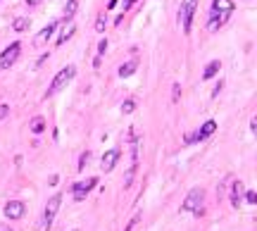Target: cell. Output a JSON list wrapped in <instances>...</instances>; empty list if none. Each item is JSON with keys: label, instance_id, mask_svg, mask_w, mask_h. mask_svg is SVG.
Here are the masks:
<instances>
[{"label": "cell", "instance_id": "cell-26", "mask_svg": "<svg viewBox=\"0 0 257 231\" xmlns=\"http://www.w3.org/2000/svg\"><path fill=\"white\" fill-rule=\"evenodd\" d=\"M7 115H10V107H7V105H0V119H5Z\"/></svg>", "mask_w": 257, "mask_h": 231}, {"label": "cell", "instance_id": "cell-14", "mask_svg": "<svg viewBox=\"0 0 257 231\" xmlns=\"http://www.w3.org/2000/svg\"><path fill=\"white\" fill-rule=\"evenodd\" d=\"M221 24H226V17H221V15H212L210 24H207V31H217Z\"/></svg>", "mask_w": 257, "mask_h": 231}, {"label": "cell", "instance_id": "cell-28", "mask_svg": "<svg viewBox=\"0 0 257 231\" xmlns=\"http://www.w3.org/2000/svg\"><path fill=\"white\" fill-rule=\"evenodd\" d=\"M221 89H224V84H221V81H219V84L214 86V91H212V98H214V95H219V91H221Z\"/></svg>", "mask_w": 257, "mask_h": 231}, {"label": "cell", "instance_id": "cell-13", "mask_svg": "<svg viewBox=\"0 0 257 231\" xmlns=\"http://www.w3.org/2000/svg\"><path fill=\"white\" fill-rule=\"evenodd\" d=\"M219 69H221V62H219V60H212V62L205 67V71H202V79H205V81H207V79H212V76H214Z\"/></svg>", "mask_w": 257, "mask_h": 231}, {"label": "cell", "instance_id": "cell-19", "mask_svg": "<svg viewBox=\"0 0 257 231\" xmlns=\"http://www.w3.org/2000/svg\"><path fill=\"white\" fill-rule=\"evenodd\" d=\"M43 129H45V122H43V117H36V119L31 122V131H34V134H41Z\"/></svg>", "mask_w": 257, "mask_h": 231}, {"label": "cell", "instance_id": "cell-15", "mask_svg": "<svg viewBox=\"0 0 257 231\" xmlns=\"http://www.w3.org/2000/svg\"><path fill=\"white\" fill-rule=\"evenodd\" d=\"M136 67H138L136 60H133V62H127V65H122V67H119V76H122V79H124V76H131V74L136 71Z\"/></svg>", "mask_w": 257, "mask_h": 231}, {"label": "cell", "instance_id": "cell-25", "mask_svg": "<svg viewBox=\"0 0 257 231\" xmlns=\"http://www.w3.org/2000/svg\"><path fill=\"white\" fill-rule=\"evenodd\" d=\"M245 200L255 205V203H257V193H255V191H248V193H245Z\"/></svg>", "mask_w": 257, "mask_h": 231}, {"label": "cell", "instance_id": "cell-22", "mask_svg": "<svg viewBox=\"0 0 257 231\" xmlns=\"http://www.w3.org/2000/svg\"><path fill=\"white\" fill-rule=\"evenodd\" d=\"M105 24H107V22H105V15H100L98 22H95V31H105Z\"/></svg>", "mask_w": 257, "mask_h": 231}, {"label": "cell", "instance_id": "cell-23", "mask_svg": "<svg viewBox=\"0 0 257 231\" xmlns=\"http://www.w3.org/2000/svg\"><path fill=\"white\" fill-rule=\"evenodd\" d=\"M179 98H181V86H179V84H174V91H171V100H174V103H179Z\"/></svg>", "mask_w": 257, "mask_h": 231}, {"label": "cell", "instance_id": "cell-4", "mask_svg": "<svg viewBox=\"0 0 257 231\" xmlns=\"http://www.w3.org/2000/svg\"><path fill=\"white\" fill-rule=\"evenodd\" d=\"M74 76V67H64L62 71H57V76L53 79V84L48 86V95H55L60 89H64L67 86V81Z\"/></svg>", "mask_w": 257, "mask_h": 231}, {"label": "cell", "instance_id": "cell-7", "mask_svg": "<svg viewBox=\"0 0 257 231\" xmlns=\"http://www.w3.org/2000/svg\"><path fill=\"white\" fill-rule=\"evenodd\" d=\"M24 212H26V208H24L21 200H10V203L5 205V214H7L10 219H21Z\"/></svg>", "mask_w": 257, "mask_h": 231}, {"label": "cell", "instance_id": "cell-27", "mask_svg": "<svg viewBox=\"0 0 257 231\" xmlns=\"http://www.w3.org/2000/svg\"><path fill=\"white\" fill-rule=\"evenodd\" d=\"M105 50H107V41H100V46H98V53L103 55Z\"/></svg>", "mask_w": 257, "mask_h": 231}, {"label": "cell", "instance_id": "cell-1", "mask_svg": "<svg viewBox=\"0 0 257 231\" xmlns=\"http://www.w3.org/2000/svg\"><path fill=\"white\" fill-rule=\"evenodd\" d=\"M60 205H62V196H60V193L48 200V205H45V210H43V217H41V224H38V231H45L50 224H53V219H55Z\"/></svg>", "mask_w": 257, "mask_h": 231}, {"label": "cell", "instance_id": "cell-9", "mask_svg": "<svg viewBox=\"0 0 257 231\" xmlns=\"http://www.w3.org/2000/svg\"><path fill=\"white\" fill-rule=\"evenodd\" d=\"M234 12V2L231 0H212V15H221L229 19V15Z\"/></svg>", "mask_w": 257, "mask_h": 231}, {"label": "cell", "instance_id": "cell-16", "mask_svg": "<svg viewBox=\"0 0 257 231\" xmlns=\"http://www.w3.org/2000/svg\"><path fill=\"white\" fill-rule=\"evenodd\" d=\"M74 31H76V26H74V24H67V29H64V31L60 34L57 43H60V46H62V43H67V41H69V38L74 36Z\"/></svg>", "mask_w": 257, "mask_h": 231}, {"label": "cell", "instance_id": "cell-31", "mask_svg": "<svg viewBox=\"0 0 257 231\" xmlns=\"http://www.w3.org/2000/svg\"><path fill=\"white\" fill-rule=\"evenodd\" d=\"M0 231H12L10 227H5V224H0Z\"/></svg>", "mask_w": 257, "mask_h": 231}, {"label": "cell", "instance_id": "cell-2", "mask_svg": "<svg viewBox=\"0 0 257 231\" xmlns=\"http://www.w3.org/2000/svg\"><path fill=\"white\" fill-rule=\"evenodd\" d=\"M202 200H205V191H202V188H193V191L186 196L184 203H181V210H186V212H195V210H200L202 208Z\"/></svg>", "mask_w": 257, "mask_h": 231}, {"label": "cell", "instance_id": "cell-32", "mask_svg": "<svg viewBox=\"0 0 257 231\" xmlns=\"http://www.w3.org/2000/svg\"><path fill=\"white\" fill-rule=\"evenodd\" d=\"M26 2H29V5H38L41 0H26Z\"/></svg>", "mask_w": 257, "mask_h": 231}, {"label": "cell", "instance_id": "cell-18", "mask_svg": "<svg viewBox=\"0 0 257 231\" xmlns=\"http://www.w3.org/2000/svg\"><path fill=\"white\" fill-rule=\"evenodd\" d=\"M76 5H79L76 0H67V5H64V17H67V19H69L74 12H76Z\"/></svg>", "mask_w": 257, "mask_h": 231}, {"label": "cell", "instance_id": "cell-24", "mask_svg": "<svg viewBox=\"0 0 257 231\" xmlns=\"http://www.w3.org/2000/svg\"><path fill=\"white\" fill-rule=\"evenodd\" d=\"M88 158H91V153H88V150H86V153H84V155H81V160H79V172H81V169H84V167H86V162H88Z\"/></svg>", "mask_w": 257, "mask_h": 231}, {"label": "cell", "instance_id": "cell-20", "mask_svg": "<svg viewBox=\"0 0 257 231\" xmlns=\"http://www.w3.org/2000/svg\"><path fill=\"white\" fill-rule=\"evenodd\" d=\"M133 174H136V164H131V169L127 172V179H124V188L131 186V181H133Z\"/></svg>", "mask_w": 257, "mask_h": 231}, {"label": "cell", "instance_id": "cell-17", "mask_svg": "<svg viewBox=\"0 0 257 231\" xmlns=\"http://www.w3.org/2000/svg\"><path fill=\"white\" fill-rule=\"evenodd\" d=\"M26 26H29V19H24V17H17L12 22V29L15 31H26Z\"/></svg>", "mask_w": 257, "mask_h": 231}, {"label": "cell", "instance_id": "cell-3", "mask_svg": "<svg viewBox=\"0 0 257 231\" xmlns=\"http://www.w3.org/2000/svg\"><path fill=\"white\" fill-rule=\"evenodd\" d=\"M195 5H198V0H188L181 5V10H179V24L184 26V31L188 34L191 31V22H193V12H195Z\"/></svg>", "mask_w": 257, "mask_h": 231}, {"label": "cell", "instance_id": "cell-21", "mask_svg": "<svg viewBox=\"0 0 257 231\" xmlns=\"http://www.w3.org/2000/svg\"><path fill=\"white\" fill-rule=\"evenodd\" d=\"M133 110H136V103H133V100H127V103L122 105V112H124V115H131Z\"/></svg>", "mask_w": 257, "mask_h": 231}, {"label": "cell", "instance_id": "cell-30", "mask_svg": "<svg viewBox=\"0 0 257 231\" xmlns=\"http://www.w3.org/2000/svg\"><path fill=\"white\" fill-rule=\"evenodd\" d=\"M136 0H124V10H131V5H133Z\"/></svg>", "mask_w": 257, "mask_h": 231}, {"label": "cell", "instance_id": "cell-10", "mask_svg": "<svg viewBox=\"0 0 257 231\" xmlns=\"http://www.w3.org/2000/svg\"><path fill=\"white\" fill-rule=\"evenodd\" d=\"M214 131H217V122H214V119L205 122V124L200 126V131L195 134V141H205V139H210V136H212Z\"/></svg>", "mask_w": 257, "mask_h": 231}, {"label": "cell", "instance_id": "cell-5", "mask_svg": "<svg viewBox=\"0 0 257 231\" xmlns=\"http://www.w3.org/2000/svg\"><path fill=\"white\" fill-rule=\"evenodd\" d=\"M19 53H21V46H19V43H10V46L5 48V53L0 55V69H7V67H12V65L17 62Z\"/></svg>", "mask_w": 257, "mask_h": 231}, {"label": "cell", "instance_id": "cell-11", "mask_svg": "<svg viewBox=\"0 0 257 231\" xmlns=\"http://www.w3.org/2000/svg\"><path fill=\"white\" fill-rule=\"evenodd\" d=\"M243 181H234V186H231V205L238 210L240 208V198H243Z\"/></svg>", "mask_w": 257, "mask_h": 231}, {"label": "cell", "instance_id": "cell-8", "mask_svg": "<svg viewBox=\"0 0 257 231\" xmlns=\"http://www.w3.org/2000/svg\"><path fill=\"white\" fill-rule=\"evenodd\" d=\"M119 150L117 148H112V150H107L105 155H103V160H100V167H103V172H112L114 169V164L119 162Z\"/></svg>", "mask_w": 257, "mask_h": 231}, {"label": "cell", "instance_id": "cell-29", "mask_svg": "<svg viewBox=\"0 0 257 231\" xmlns=\"http://www.w3.org/2000/svg\"><path fill=\"white\" fill-rule=\"evenodd\" d=\"M136 222H138V217H133V219H131V222H128V227H127V231H131V229H133V224H136Z\"/></svg>", "mask_w": 257, "mask_h": 231}, {"label": "cell", "instance_id": "cell-12", "mask_svg": "<svg viewBox=\"0 0 257 231\" xmlns=\"http://www.w3.org/2000/svg\"><path fill=\"white\" fill-rule=\"evenodd\" d=\"M55 26H57V24H48L45 29H41V31L36 34V38H34V46H43V43H45V41H48V38L53 36Z\"/></svg>", "mask_w": 257, "mask_h": 231}, {"label": "cell", "instance_id": "cell-6", "mask_svg": "<svg viewBox=\"0 0 257 231\" xmlns=\"http://www.w3.org/2000/svg\"><path fill=\"white\" fill-rule=\"evenodd\" d=\"M95 184H98V181H95V177L86 179V181H79V184H74V188H72L74 200H84V198L91 193V188L95 186Z\"/></svg>", "mask_w": 257, "mask_h": 231}]
</instances>
